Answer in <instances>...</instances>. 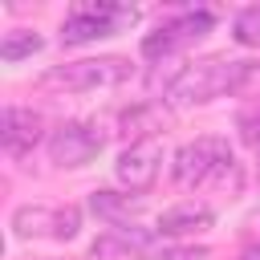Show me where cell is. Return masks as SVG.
I'll return each mask as SVG.
<instances>
[{
	"instance_id": "3",
	"label": "cell",
	"mask_w": 260,
	"mask_h": 260,
	"mask_svg": "<svg viewBox=\"0 0 260 260\" xmlns=\"http://www.w3.org/2000/svg\"><path fill=\"white\" fill-rule=\"evenodd\" d=\"M134 20H138L134 4H77L61 24V41L85 45V41H98V37H114V32L130 28Z\"/></svg>"
},
{
	"instance_id": "9",
	"label": "cell",
	"mask_w": 260,
	"mask_h": 260,
	"mask_svg": "<svg viewBox=\"0 0 260 260\" xmlns=\"http://www.w3.org/2000/svg\"><path fill=\"white\" fill-rule=\"evenodd\" d=\"M211 223H215L211 207H203V203H179V207H171V211L158 215V236H195V232H207Z\"/></svg>"
},
{
	"instance_id": "7",
	"label": "cell",
	"mask_w": 260,
	"mask_h": 260,
	"mask_svg": "<svg viewBox=\"0 0 260 260\" xmlns=\"http://www.w3.org/2000/svg\"><path fill=\"white\" fill-rule=\"evenodd\" d=\"M102 150V134L93 122H61L49 134V158L57 167H85Z\"/></svg>"
},
{
	"instance_id": "6",
	"label": "cell",
	"mask_w": 260,
	"mask_h": 260,
	"mask_svg": "<svg viewBox=\"0 0 260 260\" xmlns=\"http://www.w3.org/2000/svg\"><path fill=\"white\" fill-rule=\"evenodd\" d=\"M158 167H162V146H158V138H142V142H130V146L118 154L114 175H118V183H122L126 191L142 195V191L154 187Z\"/></svg>"
},
{
	"instance_id": "16",
	"label": "cell",
	"mask_w": 260,
	"mask_h": 260,
	"mask_svg": "<svg viewBox=\"0 0 260 260\" xmlns=\"http://www.w3.org/2000/svg\"><path fill=\"white\" fill-rule=\"evenodd\" d=\"M240 138H244L248 146H260V110L240 114Z\"/></svg>"
},
{
	"instance_id": "8",
	"label": "cell",
	"mask_w": 260,
	"mask_h": 260,
	"mask_svg": "<svg viewBox=\"0 0 260 260\" xmlns=\"http://www.w3.org/2000/svg\"><path fill=\"white\" fill-rule=\"evenodd\" d=\"M45 134V118L37 110H24V106H4L0 114V142L8 154H28Z\"/></svg>"
},
{
	"instance_id": "14",
	"label": "cell",
	"mask_w": 260,
	"mask_h": 260,
	"mask_svg": "<svg viewBox=\"0 0 260 260\" xmlns=\"http://www.w3.org/2000/svg\"><path fill=\"white\" fill-rule=\"evenodd\" d=\"M232 37H236L240 45H248V49H260V4H248V8L236 12Z\"/></svg>"
},
{
	"instance_id": "4",
	"label": "cell",
	"mask_w": 260,
	"mask_h": 260,
	"mask_svg": "<svg viewBox=\"0 0 260 260\" xmlns=\"http://www.w3.org/2000/svg\"><path fill=\"white\" fill-rule=\"evenodd\" d=\"M223 162H232V150H228L223 138H195V142H187V146L175 150L171 179L179 187H203V183H211V175Z\"/></svg>"
},
{
	"instance_id": "18",
	"label": "cell",
	"mask_w": 260,
	"mask_h": 260,
	"mask_svg": "<svg viewBox=\"0 0 260 260\" xmlns=\"http://www.w3.org/2000/svg\"><path fill=\"white\" fill-rule=\"evenodd\" d=\"M244 232H248V236H252V240L260 244V207H256V211H252V215L244 219Z\"/></svg>"
},
{
	"instance_id": "17",
	"label": "cell",
	"mask_w": 260,
	"mask_h": 260,
	"mask_svg": "<svg viewBox=\"0 0 260 260\" xmlns=\"http://www.w3.org/2000/svg\"><path fill=\"white\" fill-rule=\"evenodd\" d=\"M162 260H207V248H175L162 252Z\"/></svg>"
},
{
	"instance_id": "13",
	"label": "cell",
	"mask_w": 260,
	"mask_h": 260,
	"mask_svg": "<svg viewBox=\"0 0 260 260\" xmlns=\"http://www.w3.org/2000/svg\"><path fill=\"white\" fill-rule=\"evenodd\" d=\"M41 45H45V41H41L32 28H12V32H4V41H0V57H4V61H20V57H32Z\"/></svg>"
},
{
	"instance_id": "15",
	"label": "cell",
	"mask_w": 260,
	"mask_h": 260,
	"mask_svg": "<svg viewBox=\"0 0 260 260\" xmlns=\"http://www.w3.org/2000/svg\"><path fill=\"white\" fill-rule=\"evenodd\" d=\"M81 228V211L77 207H57V228H53V240H73Z\"/></svg>"
},
{
	"instance_id": "19",
	"label": "cell",
	"mask_w": 260,
	"mask_h": 260,
	"mask_svg": "<svg viewBox=\"0 0 260 260\" xmlns=\"http://www.w3.org/2000/svg\"><path fill=\"white\" fill-rule=\"evenodd\" d=\"M244 260H260V252H248V256H244Z\"/></svg>"
},
{
	"instance_id": "10",
	"label": "cell",
	"mask_w": 260,
	"mask_h": 260,
	"mask_svg": "<svg viewBox=\"0 0 260 260\" xmlns=\"http://www.w3.org/2000/svg\"><path fill=\"white\" fill-rule=\"evenodd\" d=\"M167 126H171V114L162 110V102H142V106H134V110L122 114V134L134 138V142L154 138V134L167 130Z\"/></svg>"
},
{
	"instance_id": "11",
	"label": "cell",
	"mask_w": 260,
	"mask_h": 260,
	"mask_svg": "<svg viewBox=\"0 0 260 260\" xmlns=\"http://www.w3.org/2000/svg\"><path fill=\"white\" fill-rule=\"evenodd\" d=\"M57 228V211L41 207V203H24L12 211V236L16 240H32V236H53Z\"/></svg>"
},
{
	"instance_id": "5",
	"label": "cell",
	"mask_w": 260,
	"mask_h": 260,
	"mask_svg": "<svg viewBox=\"0 0 260 260\" xmlns=\"http://www.w3.org/2000/svg\"><path fill=\"white\" fill-rule=\"evenodd\" d=\"M211 24H215L211 12H183V16L167 20V24H158L150 37H142V57H150V61L171 57V53H179V49L203 41V37L211 32Z\"/></svg>"
},
{
	"instance_id": "2",
	"label": "cell",
	"mask_w": 260,
	"mask_h": 260,
	"mask_svg": "<svg viewBox=\"0 0 260 260\" xmlns=\"http://www.w3.org/2000/svg\"><path fill=\"white\" fill-rule=\"evenodd\" d=\"M130 61L126 57H85V61H69L57 65L41 77L45 89H65V93H85V89H102V85H118L130 77Z\"/></svg>"
},
{
	"instance_id": "1",
	"label": "cell",
	"mask_w": 260,
	"mask_h": 260,
	"mask_svg": "<svg viewBox=\"0 0 260 260\" xmlns=\"http://www.w3.org/2000/svg\"><path fill=\"white\" fill-rule=\"evenodd\" d=\"M248 81H256V65L252 61H228V57H207L195 65H183L171 81H167V102L171 106H203L211 98L236 93Z\"/></svg>"
},
{
	"instance_id": "12",
	"label": "cell",
	"mask_w": 260,
	"mask_h": 260,
	"mask_svg": "<svg viewBox=\"0 0 260 260\" xmlns=\"http://www.w3.org/2000/svg\"><path fill=\"white\" fill-rule=\"evenodd\" d=\"M89 211H93V215H102L106 223L122 228V223H126V219L138 211V199L118 195V191H93V195H89Z\"/></svg>"
}]
</instances>
